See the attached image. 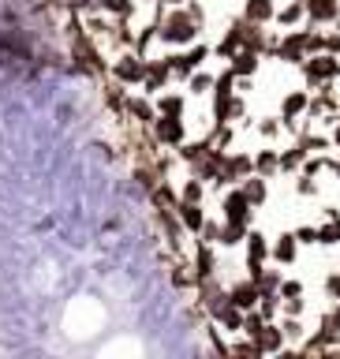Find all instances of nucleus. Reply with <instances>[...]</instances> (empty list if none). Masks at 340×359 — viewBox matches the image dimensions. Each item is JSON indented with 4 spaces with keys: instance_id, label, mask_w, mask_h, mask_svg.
<instances>
[{
    "instance_id": "nucleus-4",
    "label": "nucleus",
    "mask_w": 340,
    "mask_h": 359,
    "mask_svg": "<svg viewBox=\"0 0 340 359\" xmlns=\"http://www.w3.org/2000/svg\"><path fill=\"white\" fill-rule=\"evenodd\" d=\"M303 79H307V86H322V83H333V79L340 75V56L333 53H314L307 56V60L299 64Z\"/></svg>"
},
{
    "instance_id": "nucleus-31",
    "label": "nucleus",
    "mask_w": 340,
    "mask_h": 359,
    "mask_svg": "<svg viewBox=\"0 0 340 359\" xmlns=\"http://www.w3.org/2000/svg\"><path fill=\"white\" fill-rule=\"evenodd\" d=\"M277 325H280V333H285V341H288V344H299L303 337H307V325H303V314H285V318H280Z\"/></svg>"
},
{
    "instance_id": "nucleus-48",
    "label": "nucleus",
    "mask_w": 340,
    "mask_h": 359,
    "mask_svg": "<svg viewBox=\"0 0 340 359\" xmlns=\"http://www.w3.org/2000/svg\"><path fill=\"white\" fill-rule=\"evenodd\" d=\"M325 299H329V303H340V269L325 277Z\"/></svg>"
},
{
    "instance_id": "nucleus-24",
    "label": "nucleus",
    "mask_w": 340,
    "mask_h": 359,
    "mask_svg": "<svg viewBox=\"0 0 340 359\" xmlns=\"http://www.w3.org/2000/svg\"><path fill=\"white\" fill-rule=\"evenodd\" d=\"M240 191H243L247 198H251V206H254V210H258V206H266V202H269V180H266V176H258V172H251V176H247L243 184H240Z\"/></svg>"
},
{
    "instance_id": "nucleus-44",
    "label": "nucleus",
    "mask_w": 340,
    "mask_h": 359,
    "mask_svg": "<svg viewBox=\"0 0 340 359\" xmlns=\"http://www.w3.org/2000/svg\"><path fill=\"white\" fill-rule=\"evenodd\" d=\"M280 280H285V273H280V269H269V266H266V273L258 277V292H277V288H280Z\"/></svg>"
},
{
    "instance_id": "nucleus-29",
    "label": "nucleus",
    "mask_w": 340,
    "mask_h": 359,
    "mask_svg": "<svg viewBox=\"0 0 340 359\" xmlns=\"http://www.w3.org/2000/svg\"><path fill=\"white\" fill-rule=\"evenodd\" d=\"M179 202H206V195H210V187L202 184L198 176H187V180H179Z\"/></svg>"
},
{
    "instance_id": "nucleus-17",
    "label": "nucleus",
    "mask_w": 340,
    "mask_h": 359,
    "mask_svg": "<svg viewBox=\"0 0 340 359\" xmlns=\"http://www.w3.org/2000/svg\"><path fill=\"white\" fill-rule=\"evenodd\" d=\"M243 314H247V311H240V307H236L232 299H224L221 307H217V311L210 314V322H217V325H221L224 333H232V337H236V333L243 330Z\"/></svg>"
},
{
    "instance_id": "nucleus-16",
    "label": "nucleus",
    "mask_w": 340,
    "mask_h": 359,
    "mask_svg": "<svg viewBox=\"0 0 340 359\" xmlns=\"http://www.w3.org/2000/svg\"><path fill=\"white\" fill-rule=\"evenodd\" d=\"M176 213H179V224L187 229V236H198L202 224H206V206L202 202H176Z\"/></svg>"
},
{
    "instance_id": "nucleus-6",
    "label": "nucleus",
    "mask_w": 340,
    "mask_h": 359,
    "mask_svg": "<svg viewBox=\"0 0 340 359\" xmlns=\"http://www.w3.org/2000/svg\"><path fill=\"white\" fill-rule=\"evenodd\" d=\"M243 251H247V277L258 285V277H262L266 266H269V236L266 232H247Z\"/></svg>"
},
{
    "instance_id": "nucleus-20",
    "label": "nucleus",
    "mask_w": 340,
    "mask_h": 359,
    "mask_svg": "<svg viewBox=\"0 0 340 359\" xmlns=\"http://www.w3.org/2000/svg\"><path fill=\"white\" fill-rule=\"evenodd\" d=\"M229 299H232L240 311H254V307H258V285H254L251 277L236 280V285L229 288Z\"/></svg>"
},
{
    "instance_id": "nucleus-7",
    "label": "nucleus",
    "mask_w": 340,
    "mask_h": 359,
    "mask_svg": "<svg viewBox=\"0 0 340 359\" xmlns=\"http://www.w3.org/2000/svg\"><path fill=\"white\" fill-rule=\"evenodd\" d=\"M311 105V90H285L280 97V120H285V131H299V116H307Z\"/></svg>"
},
{
    "instance_id": "nucleus-42",
    "label": "nucleus",
    "mask_w": 340,
    "mask_h": 359,
    "mask_svg": "<svg viewBox=\"0 0 340 359\" xmlns=\"http://www.w3.org/2000/svg\"><path fill=\"white\" fill-rule=\"evenodd\" d=\"M258 311H262L266 318H277L280 314V296L277 292H258Z\"/></svg>"
},
{
    "instance_id": "nucleus-49",
    "label": "nucleus",
    "mask_w": 340,
    "mask_h": 359,
    "mask_svg": "<svg viewBox=\"0 0 340 359\" xmlns=\"http://www.w3.org/2000/svg\"><path fill=\"white\" fill-rule=\"evenodd\" d=\"M329 142H333V150L340 154V120H333V123H329Z\"/></svg>"
},
{
    "instance_id": "nucleus-10",
    "label": "nucleus",
    "mask_w": 340,
    "mask_h": 359,
    "mask_svg": "<svg viewBox=\"0 0 340 359\" xmlns=\"http://www.w3.org/2000/svg\"><path fill=\"white\" fill-rule=\"evenodd\" d=\"M165 86H172V64L168 56H157V60H146V79H142V94H161Z\"/></svg>"
},
{
    "instance_id": "nucleus-32",
    "label": "nucleus",
    "mask_w": 340,
    "mask_h": 359,
    "mask_svg": "<svg viewBox=\"0 0 340 359\" xmlns=\"http://www.w3.org/2000/svg\"><path fill=\"white\" fill-rule=\"evenodd\" d=\"M307 150H303V146L299 142H292L288 146V150H280V172H299V168H303V161H307Z\"/></svg>"
},
{
    "instance_id": "nucleus-21",
    "label": "nucleus",
    "mask_w": 340,
    "mask_h": 359,
    "mask_svg": "<svg viewBox=\"0 0 340 359\" xmlns=\"http://www.w3.org/2000/svg\"><path fill=\"white\" fill-rule=\"evenodd\" d=\"M154 109L165 112V116H184L187 112V97L179 94V90H161V94H154Z\"/></svg>"
},
{
    "instance_id": "nucleus-47",
    "label": "nucleus",
    "mask_w": 340,
    "mask_h": 359,
    "mask_svg": "<svg viewBox=\"0 0 340 359\" xmlns=\"http://www.w3.org/2000/svg\"><path fill=\"white\" fill-rule=\"evenodd\" d=\"M280 128H285V120L277 123V120H269V116H266L262 123H258V135H262V139H269V142H273L277 135H280Z\"/></svg>"
},
{
    "instance_id": "nucleus-14",
    "label": "nucleus",
    "mask_w": 340,
    "mask_h": 359,
    "mask_svg": "<svg viewBox=\"0 0 340 359\" xmlns=\"http://www.w3.org/2000/svg\"><path fill=\"white\" fill-rule=\"evenodd\" d=\"M307 4V22L314 27H333L340 19V0H303Z\"/></svg>"
},
{
    "instance_id": "nucleus-45",
    "label": "nucleus",
    "mask_w": 340,
    "mask_h": 359,
    "mask_svg": "<svg viewBox=\"0 0 340 359\" xmlns=\"http://www.w3.org/2000/svg\"><path fill=\"white\" fill-rule=\"evenodd\" d=\"M198 240H206V243L217 247V240H221V221L206 217V224H202V232H198Z\"/></svg>"
},
{
    "instance_id": "nucleus-19",
    "label": "nucleus",
    "mask_w": 340,
    "mask_h": 359,
    "mask_svg": "<svg viewBox=\"0 0 340 359\" xmlns=\"http://www.w3.org/2000/svg\"><path fill=\"white\" fill-rule=\"evenodd\" d=\"M128 116L139 123V128H150L157 109H154V97L150 94H128Z\"/></svg>"
},
{
    "instance_id": "nucleus-37",
    "label": "nucleus",
    "mask_w": 340,
    "mask_h": 359,
    "mask_svg": "<svg viewBox=\"0 0 340 359\" xmlns=\"http://www.w3.org/2000/svg\"><path fill=\"white\" fill-rule=\"evenodd\" d=\"M172 285H176V288H191V285H198V280H195V266L184 262V255H179V262L172 266Z\"/></svg>"
},
{
    "instance_id": "nucleus-40",
    "label": "nucleus",
    "mask_w": 340,
    "mask_h": 359,
    "mask_svg": "<svg viewBox=\"0 0 340 359\" xmlns=\"http://www.w3.org/2000/svg\"><path fill=\"white\" fill-rule=\"evenodd\" d=\"M60 8H64V11H72V15H79V19H83V15H94V11H101L97 0H60Z\"/></svg>"
},
{
    "instance_id": "nucleus-36",
    "label": "nucleus",
    "mask_w": 340,
    "mask_h": 359,
    "mask_svg": "<svg viewBox=\"0 0 340 359\" xmlns=\"http://www.w3.org/2000/svg\"><path fill=\"white\" fill-rule=\"evenodd\" d=\"M97 4L112 19H131L135 15V0H97Z\"/></svg>"
},
{
    "instance_id": "nucleus-26",
    "label": "nucleus",
    "mask_w": 340,
    "mask_h": 359,
    "mask_svg": "<svg viewBox=\"0 0 340 359\" xmlns=\"http://www.w3.org/2000/svg\"><path fill=\"white\" fill-rule=\"evenodd\" d=\"M273 22H280V27H285V30L299 27V22H307V4H303V0H288L285 8H277Z\"/></svg>"
},
{
    "instance_id": "nucleus-33",
    "label": "nucleus",
    "mask_w": 340,
    "mask_h": 359,
    "mask_svg": "<svg viewBox=\"0 0 340 359\" xmlns=\"http://www.w3.org/2000/svg\"><path fill=\"white\" fill-rule=\"evenodd\" d=\"M240 45H243V30H240V22H232V27L224 30V38L217 41V49H213V53H217V56H224V60H229V56H232L236 49H240Z\"/></svg>"
},
{
    "instance_id": "nucleus-41",
    "label": "nucleus",
    "mask_w": 340,
    "mask_h": 359,
    "mask_svg": "<svg viewBox=\"0 0 340 359\" xmlns=\"http://www.w3.org/2000/svg\"><path fill=\"white\" fill-rule=\"evenodd\" d=\"M154 41H157V19L150 22V27H142L139 34H135V53H139V56H146V49H150Z\"/></svg>"
},
{
    "instance_id": "nucleus-5",
    "label": "nucleus",
    "mask_w": 340,
    "mask_h": 359,
    "mask_svg": "<svg viewBox=\"0 0 340 359\" xmlns=\"http://www.w3.org/2000/svg\"><path fill=\"white\" fill-rule=\"evenodd\" d=\"M150 139H154L157 146H168V150H176V146L187 139V123H184V116H165V112H157L154 123H150Z\"/></svg>"
},
{
    "instance_id": "nucleus-13",
    "label": "nucleus",
    "mask_w": 340,
    "mask_h": 359,
    "mask_svg": "<svg viewBox=\"0 0 340 359\" xmlns=\"http://www.w3.org/2000/svg\"><path fill=\"white\" fill-rule=\"evenodd\" d=\"M254 344H258V352H262V355H280V352H285L288 341H285V333H280L277 318H269V322L262 325V330H258Z\"/></svg>"
},
{
    "instance_id": "nucleus-50",
    "label": "nucleus",
    "mask_w": 340,
    "mask_h": 359,
    "mask_svg": "<svg viewBox=\"0 0 340 359\" xmlns=\"http://www.w3.org/2000/svg\"><path fill=\"white\" fill-rule=\"evenodd\" d=\"M165 4H168V8H184L187 0H165Z\"/></svg>"
},
{
    "instance_id": "nucleus-46",
    "label": "nucleus",
    "mask_w": 340,
    "mask_h": 359,
    "mask_svg": "<svg viewBox=\"0 0 340 359\" xmlns=\"http://www.w3.org/2000/svg\"><path fill=\"white\" fill-rule=\"evenodd\" d=\"M296 240H299V247H314V243H318V224H299Z\"/></svg>"
},
{
    "instance_id": "nucleus-27",
    "label": "nucleus",
    "mask_w": 340,
    "mask_h": 359,
    "mask_svg": "<svg viewBox=\"0 0 340 359\" xmlns=\"http://www.w3.org/2000/svg\"><path fill=\"white\" fill-rule=\"evenodd\" d=\"M318 243L322 247L340 243V213L336 210H325V224H318Z\"/></svg>"
},
{
    "instance_id": "nucleus-11",
    "label": "nucleus",
    "mask_w": 340,
    "mask_h": 359,
    "mask_svg": "<svg viewBox=\"0 0 340 359\" xmlns=\"http://www.w3.org/2000/svg\"><path fill=\"white\" fill-rule=\"evenodd\" d=\"M269 262H273V266H296L299 262L296 232H280L277 240H269Z\"/></svg>"
},
{
    "instance_id": "nucleus-52",
    "label": "nucleus",
    "mask_w": 340,
    "mask_h": 359,
    "mask_svg": "<svg viewBox=\"0 0 340 359\" xmlns=\"http://www.w3.org/2000/svg\"><path fill=\"white\" fill-rule=\"evenodd\" d=\"M142 4H165V0H142Z\"/></svg>"
},
{
    "instance_id": "nucleus-34",
    "label": "nucleus",
    "mask_w": 340,
    "mask_h": 359,
    "mask_svg": "<svg viewBox=\"0 0 340 359\" xmlns=\"http://www.w3.org/2000/svg\"><path fill=\"white\" fill-rule=\"evenodd\" d=\"M213 90V72H206V67H198V72H191L187 79V94H195V97H206Z\"/></svg>"
},
{
    "instance_id": "nucleus-38",
    "label": "nucleus",
    "mask_w": 340,
    "mask_h": 359,
    "mask_svg": "<svg viewBox=\"0 0 340 359\" xmlns=\"http://www.w3.org/2000/svg\"><path fill=\"white\" fill-rule=\"evenodd\" d=\"M229 355H251V359H258L262 352H258V344L247 333H236V341L229 344Z\"/></svg>"
},
{
    "instance_id": "nucleus-30",
    "label": "nucleus",
    "mask_w": 340,
    "mask_h": 359,
    "mask_svg": "<svg viewBox=\"0 0 340 359\" xmlns=\"http://www.w3.org/2000/svg\"><path fill=\"white\" fill-rule=\"evenodd\" d=\"M206 150H210V142L206 139H202V142H179L176 146V161H184V165H198L202 161V157H206Z\"/></svg>"
},
{
    "instance_id": "nucleus-18",
    "label": "nucleus",
    "mask_w": 340,
    "mask_h": 359,
    "mask_svg": "<svg viewBox=\"0 0 340 359\" xmlns=\"http://www.w3.org/2000/svg\"><path fill=\"white\" fill-rule=\"evenodd\" d=\"M229 67H232L236 75L251 79V75H258V67H262V53H254V49H247V45H240V49L229 56Z\"/></svg>"
},
{
    "instance_id": "nucleus-51",
    "label": "nucleus",
    "mask_w": 340,
    "mask_h": 359,
    "mask_svg": "<svg viewBox=\"0 0 340 359\" xmlns=\"http://www.w3.org/2000/svg\"><path fill=\"white\" fill-rule=\"evenodd\" d=\"M333 172H336V176H340V157H336V161H333Z\"/></svg>"
},
{
    "instance_id": "nucleus-9",
    "label": "nucleus",
    "mask_w": 340,
    "mask_h": 359,
    "mask_svg": "<svg viewBox=\"0 0 340 359\" xmlns=\"http://www.w3.org/2000/svg\"><path fill=\"white\" fill-rule=\"evenodd\" d=\"M251 213H254V206H251V198L240 191V184L224 191V198H221V221H243V224H251Z\"/></svg>"
},
{
    "instance_id": "nucleus-15",
    "label": "nucleus",
    "mask_w": 340,
    "mask_h": 359,
    "mask_svg": "<svg viewBox=\"0 0 340 359\" xmlns=\"http://www.w3.org/2000/svg\"><path fill=\"white\" fill-rule=\"evenodd\" d=\"M191 266H195V280L217 277V255H213V243L198 240V243H195V258H191Z\"/></svg>"
},
{
    "instance_id": "nucleus-23",
    "label": "nucleus",
    "mask_w": 340,
    "mask_h": 359,
    "mask_svg": "<svg viewBox=\"0 0 340 359\" xmlns=\"http://www.w3.org/2000/svg\"><path fill=\"white\" fill-rule=\"evenodd\" d=\"M254 172L258 176H266V180H273L280 176V150H273V146H262V150H254Z\"/></svg>"
},
{
    "instance_id": "nucleus-35",
    "label": "nucleus",
    "mask_w": 340,
    "mask_h": 359,
    "mask_svg": "<svg viewBox=\"0 0 340 359\" xmlns=\"http://www.w3.org/2000/svg\"><path fill=\"white\" fill-rule=\"evenodd\" d=\"M105 105L112 109V112H116V116H128V86H109L105 90Z\"/></svg>"
},
{
    "instance_id": "nucleus-39",
    "label": "nucleus",
    "mask_w": 340,
    "mask_h": 359,
    "mask_svg": "<svg viewBox=\"0 0 340 359\" xmlns=\"http://www.w3.org/2000/svg\"><path fill=\"white\" fill-rule=\"evenodd\" d=\"M303 49H307V56L314 53H325V34L311 22V30H303Z\"/></svg>"
},
{
    "instance_id": "nucleus-3",
    "label": "nucleus",
    "mask_w": 340,
    "mask_h": 359,
    "mask_svg": "<svg viewBox=\"0 0 340 359\" xmlns=\"http://www.w3.org/2000/svg\"><path fill=\"white\" fill-rule=\"evenodd\" d=\"M210 60V45H187V49H179V53H168V64H172V83H187L191 72H198L202 64Z\"/></svg>"
},
{
    "instance_id": "nucleus-12",
    "label": "nucleus",
    "mask_w": 340,
    "mask_h": 359,
    "mask_svg": "<svg viewBox=\"0 0 340 359\" xmlns=\"http://www.w3.org/2000/svg\"><path fill=\"white\" fill-rule=\"evenodd\" d=\"M277 60H285V64H292V67H299L303 60H307V49H303V30L299 27H292V30H285V38L277 41Z\"/></svg>"
},
{
    "instance_id": "nucleus-2",
    "label": "nucleus",
    "mask_w": 340,
    "mask_h": 359,
    "mask_svg": "<svg viewBox=\"0 0 340 359\" xmlns=\"http://www.w3.org/2000/svg\"><path fill=\"white\" fill-rule=\"evenodd\" d=\"M109 75H112V83H120V86H142V79H146V56H139L135 49H123L116 60L109 64Z\"/></svg>"
},
{
    "instance_id": "nucleus-22",
    "label": "nucleus",
    "mask_w": 340,
    "mask_h": 359,
    "mask_svg": "<svg viewBox=\"0 0 340 359\" xmlns=\"http://www.w3.org/2000/svg\"><path fill=\"white\" fill-rule=\"evenodd\" d=\"M277 15V4L273 0H243V19L247 22H258V27H269Z\"/></svg>"
},
{
    "instance_id": "nucleus-8",
    "label": "nucleus",
    "mask_w": 340,
    "mask_h": 359,
    "mask_svg": "<svg viewBox=\"0 0 340 359\" xmlns=\"http://www.w3.org/2000/svg\"><path fill=\"white\" fill-rule=\"evenodd\" d=\"M254 172V157L243 150H229L224 154V168H221V187H236Z\"/></svg>"
},
{
    "instance_id": "nucleus-28",
    "label": "nucleus",
    "mask_w": 340,
    "mask_h": 359,
    "mask_svg": "<svg viewBox=\"0 0 340 359\" xmlns=\"http://www.w3.org/2000/svg\"><path fill=\"white\" fill-rule=\"evenodd\" d=\"M318 333H322L329 344H340V303H329V311L322 314V325H318Z\"/></svg>"
},
{
    "instance_id": "nucleus-1",
    "label": "nucleus",
    "mask_w": 340,
    "mask_h": 359,
    "mask_svg": "<svg viewBox=\"0 0 340 359\" xmlns=\"http://www.w3.org/2000/svg\"><path fill=\"white\" fill-rule=\"evenodd\" d=\"M198 30L202 22L187 8H165V19L157 22V41H165L168 49H187L198 41Z\"/></svg>"
},
{
    "instance_id": "nucleus-25",
    "label": "nucleus",
    "mask_w": 340,
    "mask_h": 359,
    "mask_svg": "<svg viewBox=\"0 0 340 359\" xmlns=\"http://www.w3.org/2000/svg\"><path fill=\"white\" fill-rule=\"evenodd\" d=\"M247 232H251V224H243V221H221V240H217V247H229V251H236V247H243Z\"/></svg>"
},
{
    "instance_id": "nucleus-43",
    "label": "nucleus",
    "mask_w": 340,
    "mask_h": 359,
    "mask_svg": "<svg viewBox=\"0 0 340 359\" xmlns=\"http://www.w3.org/2000/svg\"><path fill=\"white\" fill-rule=\"evenodd\" d=\"M318 180H314L311 172H296V195H303V198H314L318 195Z\"/></svg>"
}]
</instances>
